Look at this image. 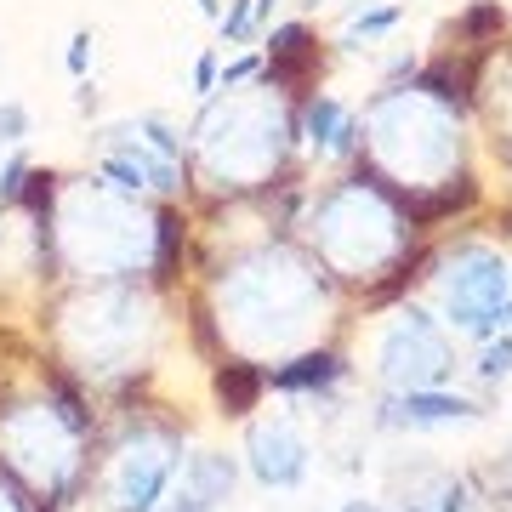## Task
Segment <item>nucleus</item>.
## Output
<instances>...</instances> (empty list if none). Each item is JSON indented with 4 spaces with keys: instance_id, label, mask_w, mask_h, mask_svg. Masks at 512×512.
I'll return each mask as SVG.
<instances>
[{
    "instance_id": "dca6fc26",
    "label": "nucleus",
    "mask_w": 512,
    "mask_h": 512,
    "mask_svg": "<svg viewBox=\"0 0 512 512\" xmlns=\"http://www.w3.org/2000/svg\"><path fill=\"white\" fill-rule=\"evenodd\" d=\"M211 86H217V57H211V52H205L200 57V63H194V92H211Z\"/></svg>"
},
{
    "instance_id": "0eeeda50",
    "label": "nucleus",
    "mask_w": 512,
    "mask_h": 512,
    "mask_svg": "<svg viewBox=\"0 0 512 512\" xmlns=\"http://www.w3.org/2000/svg\"><path fill=\"white\" fill-rule=\"evenodd\" d=\"M308 137L313 148H325V154H348L353 148V114L336 103V97H313L308 103Z\"/></svg>"
},
{
    "instance_id": "1a4fd4ad",
    "label": "nucleus",
    "mask_w": 512,
    "mask_h": 512,
    "mask_svg": "<svg viewBox=\"0 0 512 512\" xmlns=\"http://www.w3.org/2000/svg\"><path fill=\"white\" fill-rule=\"evenodd\" d=\"M336 382V359L330 353H313V359H296L291 370H279L274 387H325Z\"/></svg>"
},
{
    "instance_id": "f257e3e1",
    "label": "nucleus",
    "mask_w": 512,
    "mask_h": 512,
    "mask_svg": "<svg viewBox=\"0 0 512 512\" xmlns=\"http://www.w3.org/2000/svg\"><path fill=\"white\" fill-rule=\"evenodd\" d=\"M444 308L461 330L473 336H490V330L507 325V268L495 262L490 251H461L444 274Z\"/></svg>"
},
{
    "instance_id": "ddd939ff",
    "label": "nucleus",
    "mask_w": 512,
    "mask_h": 512,
    "mask_svg": "<svg viewBox=\"0 0 512 512\" xmlns=\"http://www.w3.org/2000/svg\"><path fill=\"white\" fill-rule=\"evenodd\" d=\"M29 137V109L23 103H0V143H23Z\"/></svg>"
},
{
    "instance_id": "39448f33",
    "label": "nucleus",
    "mask_w": 512,
    "mask_h": 512,
    "mask_svg": "<svg viewBox=\"0 0 512 512\" xmlns=\"http://www.w3.org/2000/svg\"><path fill=\"white\" fill-rule=\"evenodd\" d=\"M165 484H171V456L137 450V456L126 461L120 484H114V512H154V501H160Z\"/></svg>"
},
{
    "instance_id": "7ed1b4c3",
    "label": "nucleus",
    "mask_w": 512,
    "mask_h": 512,
    "mask_svg": "<svg viewBox=\"0 0 512 512\" xmlns=\"http://www.w3.org/2000/svg\"><path fill=\"white\" fill-rule=\"evenodd\" d=\"M251 467H256L262 484L291 490V484H302V473H308V444L296 439L291 427H256L251 433Z\"/></svg>"
},
{
    "instance_id": "a211bd4d",
    "label": "nucleus",
    "mask_w": 512,
    "mask_h": 512,
    "mask_svg": "<svg viewBox=\"0 0 512 512\" xmlns=\"http://www.w3.org/2000/svg\"><path fill=\"white\" fill-rule=\"evenodd\" d=\"M194 6H200L205 18H217V0H194Z\"/></svg>"
},
{
    "instance_id": "2eb2a0df",
    "label": "nucleus",
    "mask_w": 512,
    "mask_h": 512,
    "mask_svg": "<svg viewBox=\"0 0 512 512\" xmlns=\"http://www.w3.org/2000/svg\"><path fill=\"white\" fill-rule=\"evenodd\" d=\"M63 63H69V74H80V80H86V69H92V35H74L69 52H63Z\"/></svg>"
},
{
    "instance_id": "9b49d317",
    "label": "nucleus",
    "mask_w": 512,
    "mask_h": 512,
    "mask_svg": "<svg viewBox=\"0 0 512 512\" xmlns=\"http://www.w3.org/2000/svg\"><path fill=\"white\" fill-rule=\"evenodd\" d=\"M399 23V6H376V12H359L353 18V29H348V40H376L382 29H393Z\"/></svg>"
},
{
    "instance_id": "aec40b11",
    "label": "nucleus",
    "mask_w": 512,
    "mask_h": 512,
    "mask_svg": "<svg viewBox=\"0 0 512 512\" xmlns=\"http://www.w3.org/2000/svg\"><path fill=\"white\" fill-rule=\"evenodd\" d=\"M171 512H177V507H171Z\"/></svg>"
},
{
    "instance_id": "6e6552de",
    "label": "nucleus",
    "mask_w": 512,
    "mask_h": 512,
    "mask_svg": "<svg viewBox=\"0 0 512 512\" xmlns=\"http://www.w3.org/2000/svg\"><path fill=\"white\" fill-rule=\"evenodd\" d=\"M399 512H473V501H467V484L450 473H433L421 490L404 495V507Z\"/></svg>"
},
{
    "instance_id": "20e7f679",
    "label": "nucleus",
    "mask_w": 512,
    "mask_h": 512,
    "mask_svg": "<svg viewBox=\"0 0 512 512\" xmlns=\"http://www.w3.org/2000/svg\"><path fill=\"white\" fill-rule=\"evenodd\" d=\"M478 404L450 399V393H427V387H410L404 399H393L382 410L387 427H456V421H473Z\"/></svg>"
},
{
    "instance_id": "f3484780",
    "label": "nucleus",
    "mask_w": 512,
    "mask_h": 512,
    "mask_svg": "<svg viewBox=\"0 0 512 512\" xmlns=\"http://www.w3.org/2000/svg\"><path fill=\"white\" fill-rule=\"evenodd\" d=\"M245 74H256V57H239L234 69H228V86H239V80H245ZM228 86H222V92H228Z\"/></svg>"
},
{
    "instance_id": "f03ea898",
    "label": "nucleus",
    "mask_w": 512,
    "mask_h": 512,
    "mask_svg": "<svg viewBox=\"0 0 512 512\" xmlns=\"http://www.w3.org/2000/svg\"><path fill=\"white\" fill-rule=\"evenodd\" d=\"M382 365L393 382H410V387H433L444 382V370H450V353H444V336L433 330L427 313H404L393 336H387L382 348Z\"/></svg>"
},
{
    "instance_id": "423d86ee",
    "label": "nucleus",
    "mask_w": 512,
    "mask_h": 512,
    "mask_svg": "<svg viewBox=\"0 0 512 512\" xmlns=\"http://www.w3.org/2000/svg\"><path fill=\"white\" fill-rule=\"evenodd\" d=\"M234 490V461L228 456H194L183 478V495H177V512H211L217 501H228Z\"/></svg>"
},
{
    "instance_id": "9d476101",
    "label": "nucleus",
    "mask_w": 512,
    "mask_h": 512,
    "mask_svg": "<svg viewBox=\"0 0 512 512\" xmlns=\"http://www.w3.org/2000/svg\"><path fill=\"white\" fill-rule=\"evenodd\" d=\"M217 393H222V404H228V410H234V416H245V410H251V399H256V376H251V370H245V365L222 370Z\"/></svg>"
},
{
    "instance_id": "6ab92c4d",
    "label": "nucleus",
    "mask_w": 512,
    "mask_h": 512,
    "mask_svg": "<svg viewBox=\"0 0 512 512\" xmlns=\"http://www.w3.org/2000/svg\"><path fill=\"white\" fill-rule=\"evenodd\" d=\"M342 512H370V507H365V501H348V507H342Z\"/></svg>"
},
{
    "instance_id": "f8f14e48",
    "label": "nucleus",
    "mask_w": 512,
    "mask_h": 512,
    "mask_svg": "<svg viewBox=\"0 0 512 512\" xmlns=\"http://www.w3.org/2000/svg\"><path fill=\"white\" fill-rule=\"evenodd\" d=\"M478 376H484V382H501V376H512V336L490 342V353H484V365H478Z\"/></svg>"
},
{
    "instance_id": "4468645a",
    "label": "nucleus",
    "mask_w": 512,
    "mask_h": 512,
    "mask_svg": "<svg viewBox=\"0 0 512 512\" xmlns=\"http://www.w3.org/2000/svg\"><path fill=\"white\" fill-rule=\"evenodd\" d=\"M251 23H256V0H234V12L222 18V35H228V40H245V35H251Z\"/></svg>"
}]
</instances>
